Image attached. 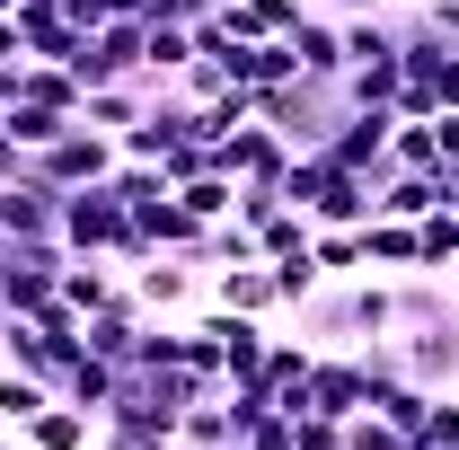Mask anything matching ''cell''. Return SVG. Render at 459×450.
<instances>
[{
  "instance_id": "obj_20",
  "label": "cell",
  "mask_w": 459,
  "mask_h": 450,
  "mask_svg": "<svg viewBox=\"0 0 459 450\" xmlns=\"http://www.w3.org/2000/svg\"><path fill=\"white\" fill-rule=\"evenodd\" d=\"M415 247H424V274H451L459 265V203L424 212V221H415Z\"/></svg>"
},
{
  "instance_id": "obj_30",
  "label": "cell",
  "mask_w": 459,
  "mask_h": 450,
  "mask_svg": "<svg viewBox=\"0 0 459 450\" xmlns=\"http://www.w3.org/2000/svg\"><path fill=\"white\" fill-rule=\"evenodd\" d=\"M142 18H169V27H195V18H212V0H142Z\"/></svg>"
},
{
  "instance_id": "obj_32",
  "label": "cell",
  "mask_w": 459,
  "mask_h": 450,
  "mask_svg": "<svg viewBox=\"0 0 459 450\" xmlns=\"http://www.w3.org/2000/svg\"><path fill=\"white\" fill-rule=\"evenodd\" d=\"M0 62H27V45H18V9H0Z\"/></svg>"
},
{
  "instance_id": "obj_14",
  "label": "cell",
  "mask_w": 459,
  "mask_h": 450,
  "mask_svg": "<svg viewBox=\"0 0 459 450\" xmlns=\"http://www.w3.org/2000/svg\"><path fill=\"white\" fill-rule=\"evenodd\" d=\"M442 203H459L451 186H442V169H398L380 186V212H389V221H424V212H442Z\"/></svg>"
},
{
  "instance_id": "obj_10",
  "label": "cell",
  "mask_w": 459,
  "mask_h": 450,
  "mask_svg": "<svg viewBox=\"0 0 459 450\" xmlns=\"http://www.w3.org/2000/svg\"><path fill=\"white\" fill-rule=\"evenodd\" d=\"M18 45H27V62H71L89 45V27H71L54 0H27V9H18Z\"/></svg>"
},
{
  "instance_id": "obj_33",
  "label": "cell",
  "mask_w": 459,
  "mask_h": 450,
  "mask_svg": "<svg viewBox=\"0 0 459 450\" xmlns=\"http://www.w3.org/2000/svg\"><path fill=\"white\" fill-rule=\"evenodd\" d=\"M415 9H424V18L442 27V36H459V0H415Z\"/></svg>"
},
{
  "instance_id": "obj_18",
  "label": "cell",
  "mask_w": 459,
  "mask_h": 450,
  "mask_svg": "<svg viewBox=\"0 0 459 450\" xmlns=\"http://www.w3.org/2000/svg\"><path fill=\"white\" fill-rule=\"evenodd\" d=\"M45 406H54V380H36V371L0 362V424H18V433H27V424H36Z\"/></svg>"
},
{
  "instance_id": "obj_13",
  "label": "cell",
  "mask_w": 459,
  "mask_h": 450,
  "mask_svg": "<svg viewBox=\"0 0 459 450\" xmlns=\"http://www.w3.org/2000/svg\"><path fill=\"white\" fill-rule=\"evenodd\" d=\"M291 54H300V71H309V80H344V18L309 9V18L291 27Z\"/></svg>"
},
{
  "instance_id": "obj_16",
  "label": "cell",
  "mask_w": 459,
  "mask_h": 450,
  "mask_svg": "<svg viewBox=\"0 0 459 450\" xmlns=\"http://www.w3.org/2000/svg\"><path fill=\"white\" fill-rule=\"evenodd\" d=\"M27 450H98V415L71 406V397H54V406L27 424Z\"/></svg>"
},
{
  "instance_id": "obj_17",
  "label": "cell",
  "mask_w": 459,
  "mask_h": 450,
  "mask_svg": "<svg viewBox=\"0 0 459 450\" xmlns=\"http://www.w3.org/2000/svg\"><path fill=\"white\" fill-rule=\"evenodd\" d=\"M18 98H27V107H54V115L80 124V98H89V89H80L62 62H18Z\"/></svg>"
},
{
  "instance_id": "obj_22",
  "label": "cell",
  "mask_w": 459,
  "mask_h": 450,
  "mask_svg": "<svg viewBox=\"0 0 459 450\" xmlns=\"http://www.w3.org/2000/svg\"><path fill=\"white\" fill-rule=\"evenodd\" d=\"M309 256H318V274H327V282L371 274V265H362V229H318V238H309Z\"/></svg>"
},
{
  "instance_id": "obj_6",
  "label": "cell",
  "mask_w": 459,
  "mask_h": 450,
  "mask_svg": "<svg viewBox=\"0 0 459 450\" xmlns=\"http://www.w3.org/2000/svg\"><path fill=\"white\" fill-rule=\"evenodd\" d=\"M0 229H9V247H27V238H62V186H45L36 169H18L0 186Z\"/></svg>"
},
{
  "instance_id": "obj_27",
  "label": "cell",
  "mask_w": 459,
  "mask_h": 450,
  "mask_svg": "<svg viewBox=\"0 0 459 450\" xmlns=\"http://www.w3.org/2000/svg\"><path fill=\"white\" fill-rule=\"evenodd\" d=\"M389 169H442V142H433V124H406L389 133Z\"/></svg>"
},
{
  "instance_id": "obj_24",
  "label": "cell",
  "mask_w": 459,
  "mask_h": 450,
  "mask_svg": "<svg viewBox=\"0 0 459 450\" xmlns=\"http://www.w3.org/2000/svg\"><path fill=\"white\" fill-rule=\"evenodd\" d=\"M265 274H274V300H283V309H300V300H309V291L327 282L309 247H291V256H265Z\"/></svg>"
},
{
  "instance_id": "obj_15",
  "label": "cell",
  "mask_w": 459,
  "mask_h": 450,
  "mask_svg": "<svg viewBox=\"0 0 459 450\" xmlns=\"http://www.w3.org/2000/svg\"><path fill=\"white\" fill-rule=\"evenodd\" d=\"M362 265H380V274H415V265H424V247H415V221H389V212H371V221H362Z\"/></svg>"
},
{
  "instance_id": "obj_2",
  "label": "cell",
  "mask_w": 459,
  "mask_h": 450,
  "mask_svg": "<svg viewBox=\"0 0 459 450\" xmlns=\"http://www.w3.org/2000/svg\"><path fill=\"white\" fill-rule=\"evenodd\" d=\"M62 247L71 256H115L133 282V203L115 186H71L62 195Z\"/></svg>"
},
{
  "instance_id": "obj_35",
  "label": "cell",
  "mask_w": 459,
  "mask_h": 450,
  "mask_svg": "<svg viewBox=\"0 0 459 450\" xmlns=\"http://www.w3.org/2000/svg\"><path fill=\"white\" fill-rule=\"evenodd\" d=\"M9 98H18V62H0V115H9Z\"/></svg>"
},
{
  "instance_id": "obj_31",
  "label": "cell",
  "mask_w": 459,
  "mask_h": 450,
  "mask_svg": "<svg viewBox=\"0 0 459 450\" xmlns=\"http://www.w3.org/2000/svg\"><path fill=\"white\" fill-rule=\"evenodd\" d=\"M309 9H327V18H389V0H309Z\"/></svg>"
},
{
  "instance_id": "obj_23",
  "label": "cell",
  "mask_w": 459,
  "mask_h": 450,
  "mask_svg": "<svg viewBox=\"0 0 459 450\" xmlns=\"http://www.w3.org/2000/svg\"><path fill=\"white\" fill-rule=\"evenodd\" d=\"M62 397H71V406H89V415H107V397H115V362L80 353V362L62 371Z\"/></svg>"
},
{
  "instance_id": "obj_29",
  "label": "cell",
  "mask_w": 459,
  "mask_h": 450,
  "mask_svg": "<svg viewBox=\"0 0 459 450\" xmlns=\"http://www.w3.org/2000/svg\"><path fill=\"white\" fill-rule=\"evenodd\" d=\"M238 450H300V433H291L283 406H265L256 424H238Z\"/></svg>"
},
{
  "instance_id": "obj_34",
  "label": "cell",
  "mask_w": 459,
  "mask_h": 450,
  "mask_svg": "<svg viewBox=\"0 0 459 450\" xmlns=\"http://www.w3.org/2000/svg\"><path fill=\"white\" fill-rule=\"evenodd\" d=\"M27 160H18V142H9V124H0V177H18Z\"/></svg>"
},
{
  "instance_id": "obj_12",
  "label": "cell",
  "mask_w": 459,
  "mask_h": 450,
  "mask_svg": "<svg viewBox=\"0 0 459 450\" xmlns=\"http://www.w3.org/2000/svg\"><path fill=\"white\" fill-rule=\"evenodd\" d=\"M212 300H221V309H238V318H283L265 256H256V265H212Z\"/></svg>"
},
{
  "instance_id": "obj_5",
  "label": "cell",
  "mask_w": 459,
  "mask_h": 450,
  "mask_svg": "<svg viewBox=\"0 0 459 450\" xmlns=\"http://www.w3.org/2000/svg\"><path fill=\"white\" fill-rule=\"evenodd\" d=\"M398 353H406L415 389H459V309L424 318V327H398Z\"/></svg>"
},
{
  "instance_id": "obj_4",
  "label": "cell",
  "mask_w": 459,
  "mask_h": 450,
  "mask_svg": "<svg viewBox=\"0 0 459 450\" xmlns=\"http://www.w3.org/2000/svg\"><path fill=\"white\" fill-rule=\"evenodd\" d=\"M142 18H107V27H89V45L62 62L80 89H115V80H142Z\"/></svg>"
},
{
  "instance_id": "obj_21",
  "label": "cell",
  "mask_w": 459,
  "mask_h": 450,
  "mask_svg": "<svg viewBox=\"0 0 459 450\" xmlns=\"http://www.w3.org/2000/svg\"><path fill=\"white\" fill-rule=\"evenodd\" d=\"M177 203H186L195 221L212 229V221H230V203H238V186H230L221 169H204V177H186V186H177Z\"/></svg>"
},
{
  "instance_id": "obj_9",
  "label": "cell",
  "mask_w": 459,
  "mask_h": 450,
  "mask_svg": "<svg viewBox=\"0 0 459 450\" xmlns=\"http://www.w3.org/2000/svg\"><path fill=\"white\" fill-rule=\"evenodd\" d=\"M371 212H380L371 177H362V169H336V160H327V186H318V203H309V229H362Z\"/></svg>"
},
{
  "instance_id": "obj_3",
  "label": "cell",
  "mask_w": 459,
  "mask_h": 450,
  "mask_svg": "<svg viewBox=\"0 0 459 450\" xmlns=\"http://www.w3.org/2000/svg\"><path fill=\"white\" fill-rule=\"evenodd\" d=\"M115 160H124V142H115V133H98V124H71L54 151H36L27 169L45 177V186H62V195H71V186H107Z\"/></svg>"
},
{
  "instance_id": "obj_28",
  "label": "cell",
  "mask_w": 459,
  "mask_h": 450,
  "mask_svg": "<svg viewBox=\"0 0 459 450\" xmlns=\"http://www.w3.org/2000/svg\"><path fill=\"white\" fill-rule=\"evenodd\" d=\"M344 442H353V450H415V442H406V433H398V424L380 415V406H362V415L344 424Z\"/></svg>"
},
{
  "instance_id": "obj_25",
  "label": "cell",
  "mask_w": 459,
  "mask_h": 450,
  "mask_svg": "<svg viewBox=\"0 0 459 450\" xmlns=\"http://www.w3.org/2000/svg\"><path fill=\"white\" fill-rule=\"evenodd\" d=\"M433 397H442V389H415V380H398V389L380 397V415L398 424L406 442H424V433H433Z\"/></svg>"
},
{
  "instance_id": "obj_7",
  "label": "cell",
  "mask_w": 459,
  "mask_h": 450,
  "mask_svg": "<svg viewBox=\"0 0 459 450\" xmlns=\"http://www.w3.org/2000/svg\"><path fill=\"white\" fill-rule=\"evenodd\" d=\"M362 406H371L362 353H318V362H309V415H318V424H353Z\"/></svg>"
},
{
  "instance_id": "obj_36",
  "label": "cell",
  "mask_w": 459,
  "mask_h": 450,
  "mask_svg": "<svg viewBox=\"0 0 459 450\" xmlns=\"http://www.w3.org/2000/svg\"><path fill=\"white\" fill-rule=\"evenodd\" d=\"M0 318H9V309H0Z\"/></svg>"
},
{
  "instance_id": "obj_19",
  "label": "cell",
  "mask_w": 459,
  "mask_h": 450,
  "mask_svg": "<svg viewBox=\"0 0 459 450\" xmlns=\"http://www.w3.org/2000/svg\"><path fill=\"white\" fill-rule=\"evenodd\" d=\"M9 142H18V160H36V151H54L62 133H71V115H54V107H27V98H9Z\"/></svg>"
},
{
  "instance_id": "obj_1",
  "label": "cell",
  "mask_w": 459,
  "mask_h": 450,
  "mask_svg": "<svg viewBox=\"0 0 459 450\" xmlns=\"http://www.w3.org/2000/svg\"><path fill=\"white\" fill-rule=\"evenodd\" d=\"M353 98H344V80H283V89H256V124H274L291 151H327V133H336Z\"/></svg>"
},
{
  "instance_id": "obj_8",
  "label": "cell",
  "mask_w": 459,
  "mask_h": 450,
  "mask_svg": "<svg viewBox=\"0 0 459 450\" xmlns=\"http://www.w3.org/2000/svg\"><path fill=\"white\" fill-rule=\"evenodd\" d=\"M204 274H212L204 256H142V265H133V300H142L151 318H169V309H186V300L204 291Z\"/></svg>"
},
{
  "instance_id": "obj_11",
  "label": "cell",
  "mask_w": 459,
  "mask_h": 450,
  "mask_svg": "<svg viewBox=\"0 0 459 450\" xmlns=\"http://www.w3.org/2000/svg\"><path fill=\"white\" fill-rule=\"evenodd\" d=\"M124 291H133V282H124V265H115V256H71V265H62V300H71L80 318L115 309Z\"/></svg>"
},
{
  "instance_id": "obj_26",
  "label": "cell",
  "mask_w": 459,
  "mask_h": 450,
  "mask_svg": "<svg viewBox=\"0 0 459 450\" xmlns=\"http://www.w3.org/2000/svg\"><path fill=\"white\" fill-rule=\"evenodd\" d=\"M309 238H318V229H309L300 203H283V212H265V221H256V247H265V256H291V247H309Z\"/></svg>"
}]
</instances>
